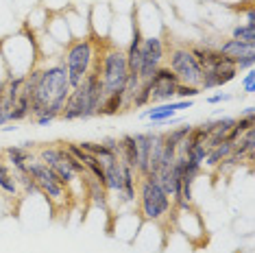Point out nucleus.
I'll return each instance as SVG.
<instances>
[{
  "label": "nucleus",
  "mask_w": 255,
  "mask_h": 253,
  "mask_svg": "<svg viewBox=\"0 0 255 253\" xmlns=\"http://www.w3.org/2000/svg\"><path fill=\"white\" fill-rule=\"evenodd\" d=\"M70 81L63 63L42 68V79L31 99V118L37 126H48L61 116L63 103L70 96Z\"/></svg>",
  "instance_id": "nucleus-1"
},
{
  "label": "nucleus",
  "mask_w": 255,
  "mask_h": 253,
  "mask_svg": "<svg viewBox=\"0 0 255 253\" xmlns=\"http://www.w3.org/2000/svg\"><path fill=\"white\" fill-rule=\"evenodd\" d=\"M103 99H105V92H103V83L98 72L92 70L85 74V79L81 81L79 88H74L70 92V96L63 103L61 109V120L72 123V120H90L98 116V107H101Z\"/></svg>",
  "instance_id": "nucleus-2"
},
{
  "label": "nucleus",
  "mask_w": 255,
  "mask_h": 253,
  "mask_svg": "<svg viewBox=\"0 0 255 253\" xmlns=\"http://www.w3.org/2000/svg\"><path fill=\"white\" fill-rule=\"evenodd\" d=\"M137 205H140L142 218L150 223H166L170 218L172 208H175L168 192L159 186L157 177L150 175V172L146 177H140V183H137Z\"/></svg>",
  "instance_id": "nucleus-3"
},
{
  "label": "nucleus",
  "mask_w": 255,
  "mask_h": 253,
  "mask_svg": "<svg viewBox=\"0 0 255 253\" xmlns=\"http://www.w3.org/2000/svg\"><path fill=\"white\" fill-rule=\"evenodd\" d=\"M94 70L98 72V77H101L105 96L114 94V92H123L127 74H129L125 50L114 48V46L103 50L101 57H96V61H94Z\"/></svg>",
  "instance_id": "nucleus-4"
},
{
  "label": "nucleus",
  "mask_w": 255,
  "mask_h": 253,
  "mask_svg": "<svg viewBox=\"0 0 255 253\" xmlns=\"http://www.w3.org/2000/svg\"><path fill=\"white\" fill-rule=\"evenodd\" d=\"M94 61H96V46H94V39L92 37H81V39H74V42L68 44L61 63L66 66L68 81H70L72 90L81 85L85 74L94 68Z\"/></svg>",
  "instance_id": "nucleus-5"
},
{
  "label": "nucleus",
  "mask_w": 255,
  "mask_h": 253,
  "mask_svg": "<svg viewBox=\"0 0 255 253\" xmlns=\"http://www.w3.org/2000/svg\"><path fill=\"white\" fill-rule=\"evenodd\" d=\"M26 172L35 179L37 188H39V194H44V197L48 199V203H57V205L66 203L68 190L63 188V183L59 181V177L55 175L53 168H48L44 162H39V159L35 157L26 164Z\"/></svg>",
  "instance_id": "nucleus-6"
},
{
  "label": "nucleus",
  "mask_w": 255,
  "mask_h": 253,
  "mask_svg": "<svg viewBox=\"0 0 255 253\" xmlns=\"http://www.w3.org/2000/svg\"><path fill=\"white\" fill-rule=\"evenodd\" d=\"M166 66L177 74L179 83H185V85H199V83H201L203 68L199 66V61H196L194 57H192L190 48H185V46H177V48H170Z\"/></svg>",
  "instance_id": "nucleus-7"
},
{
  "label": "nucleus",
  "mask_w": 255,
  "mask_h": 253,
  "mask_svg": "<svg viewBox=\"0 0 255 253\" xmlns=\"http://www.w3.org/2000/svg\"><path fill=\"white\" fill-rule=\"evenodd\" d=\"M164 59H166V46L161 42V37H144L140 50V70H137L142 81H148L155 74V70L164 66Z\"/></svg>",
  "instance_id": "nucleus-8"
},
{
  "label": "nucleus",
  "mask_w": 255,
  "mask_h": 253,
  "mask_svg": "<svg viewBox=\"0 0 255 253\" xmlns=\"http://www.w3.org/2000/svg\"><path fill=\"white\" fill-rule=\"evenodd\" d=\"M236 77H238L236 63L229 61V63H223V66H218V68H212V70H203L199 88H201V92L216 90V88H223V85L231 83Z\"/></svg>",
  "instance_id": "nucleus-9"
},
{
  "label": "nucleus",
  "mask_w": 255,
  "mask_h": 253,
  "mask_svg": "<svg viewBox=\"0 0 255 253\" xmlns=\"http://www.w3.org/2000/svg\"><path fill=\"white\" fill-rule=\"evenodd\" d=\"M192 107V101H170V103H161V105H148V109H144L140 114L142 118H148L153 125H159L161 120L175 118V114L179 109H190Z\"/></svg>",
  "instance_id": "nucleus-10"
},
{
  "label": "nucleus",
  "mask_w": 255,
  "mask_h": 253,
  "mask_svg": "<svg viewBox=\"0 0 255 253\" xmlns=\"http://www.w3.org/2000/svg\"><path fill=\"white\" fill-rule=\"evenodd\" d=\"M137 144V177H146L148 175V155L150 146H153V131H144V133H133Z\"/></svg>",
  "instance_id": "nucleus-11"
},
{
  "label": "nucleus",
  "mask_w": 255,
  "mask_h": 253,
  "mask_svg": "<svg viewBox=\"0 0 255 253\" xmlns=\"http://www.w3.org/2000/svg\"><path fill=\"white\" fill-rule=\"evenodd\" d=\"M216 50H218V53H223L225 57H229V59L236 61L238 57H245V55H249V53H255V44L240 42V39L229 37V39H225L223 44H218Z\"/></svg>",
  "instance_id": "nucleus-12"
},
{
  "label": "nucleus",
  "mask_w": 255,
  "mask_h": 253,
  "mask_svg": "<svg viewBox=\"0 0 255 253\" xmlns=\"http://www.w3.org/2000/svg\"><path fill=\"white\" fill-rule=\"evenodd\" d=\"M4 155V162H7L13 170H26V164L31 162V159H35V155L31 151H26V148H22L20 144L18 146H7L2 151Z\"/></svg>",
  "instance_id": "nucleus-13"
},
{
  "label": "nucleus",
  "mask_w": 255,
  "mask_h": 253,
  "mask_svg": "<svg viewBox=\"0 0 255 253\" xmlns=\"http://www.w3.org/2000/svg\"><path fill=\"white\" fill-rule=\"evenodd\" d=\"M129 109L127 105V99L123 92H114V94H109L103 99L101 107H98V116H116V114H123Z\"/></svg>",
  "instance_id": "nucleus-14"
},
{
  "label": "nucleus",
  "mask_w": 255,
  "mask_h": 253,
  "mask_svg": "<svg viewBox=\"0 0 255 253\" xmlns=\"http://www.w3.org/2000/svg\"><path fill=\"white\" fill-rule=\"evenodd\" d=\"M118 140H120V151H118L120 162L135 170L137 168V144H135V137H133L131 133H127L123 137H118Z\"/></svg>",
  "instance_id": "nucleus-15"
},
{
  "label": "nucleus",
  "mask_w": 255,
  "mask_h": 253,
  "mask_svg": "<svg viewBox=\"0 0 255 253\" xmlns=\"http://www.w3.org/2000/svg\"><path fill=\"white\" fill-rule=\"evenodd\" d=\"M231 151H234V144H231V142H223V144H218V146L207 148V155H205L203 166H207V168H216L220 162H225V159L229 157Z\"/></svg>",
  "instance_id": "nucleus-16"
},
{
  "label": "nucleus",
  "mask_w": 255,
  "mask_h": 253,
  "mask_svg": "<svg viewBox=\"0 0 255 253\" xmlns=\"http://www.w3.org/2000/svg\"><path fill=\"white\" fill-rule=\"evenodd\" d=\"M253 148H255V129H249V131H245V133H242L234 142V151H231V153L245 162V155H249Z\"/></svg>",
  "instance_id": "nucleus-17"
},
{
  "label": "nucleus",
  "mask_w": 255,
  "mask_h": 253,
  "mask_svg": "<svg viewBox=\"0 0 255 253\" xmlns=\"http://www.w3.org/2000/svg\"><path fill=\"white\" fill-rule=\"evenodd\" d=\"M28 118H31V101H28L24 94H20L13 109L9 112V123L15 125V123H22V120H28Z\"/></svg>",
  "instance_id": "nucleus-18"
},
{
  "label": "nucleus",
  "mask_w": 255,
  "mask_h": 253,
  "mask_svg": "<svg viewBox=\"0 0 255 253\" xmlns=\"http://www.w3.org/2000/svg\"><path fill=\"white\" fill-rule=\"evenodd\" d=\"M79 146L83 148L85 153H90V155H94V157H98L101 162H107V159L116 157V153L109 151V148L103 144V142H79Z\"/></svg>",
  "instance_id": "nucleus-19"
},
{
  "label": "nucleus",
  "mask_w": 255,
  "mask_h": 253,
  "mask_svg": "<svg viewBox=\"0 0 255 253\" xmlns=\"http://www.w3.org/2000/svg\"><path fill=\"white\" fill-rule=\"evenodd\" d=\"M11 172H13V179H15V183H18V188H20L24 194L39 192V188H37L35 179H33V177L28 175L26 170H11Z\"/></svg>",
  "instance_id": "nucleus-20"
},
{
  "label": "nucleus",
  "mask_w": 255,
  "mask_h": 253,
  "mask_svg": "<svg viewBox=\"0 0 255 253\" xmlns=\"http://www.w3.org/2000/svg\"><path fill=\"white\" fill-rule=\"evenodd\" d=\"M148 105H150V88H148L146 81H142L140 90L135 92V96H133L131 103H129V109H144Z\"/></svg>",
  "instance_id": "nucleus-21"
},
{
  "label": "nucleus",
  "mask_w": 255,
  "mask_h": 253,
  "mask_svg": "<svg viewBox=\"0 0 255 253\" xmlns=\"http://www.w3.org/2000/svg\"><path fill=\"white\" fill-rule=\"evenodd\" d=\"M231 37L234 39H240V42H249V44H255V26L253 24H236L231 28Z\"/></svg>",
  "instance_id": "nucleus-22"
},
{
  "label": "nucleus",
  "mask_w": 255,
  "mask_h": 253,
  "mask_svg": "<svg viewBox=\"0 0 255 253\" xmlns=\"http://www.w3.org/2000/svg\"><path fill=\"white\" fill-rule=\"evenodd\" d=\"M140 85H142L140 74H135V72L127 74V81H125V88H123V94H125V99H127V105H129L131 99L135 96V92L140 90Z\"/></svg>",
  "instance_id": "nucleus-23"
},
{
  "label": "nucleus",
  "mask_w": 255,
  "mask_h": 253,
  "mask_svg": "<svg viewBox=\"0 0 255 253\" xmlns=\"http://www.w3.org/2000/svg\"><path fill=\"white\" fill-rule=\"evenodd\" d=\"M190 131H192V125H181V126H175V129H170V131H164V133H166V137L170 142H175L177 146H181L183 142L188 140Z\"/></svg>",
  "instance_id": "nucleus-24"
},
{
  "label": "nucleus",
  "mask_w": 255,
  "mask_h": 253,
  "mask_svg": "<svg viewBox=\"0 0 255 253\" xmlns=\"http://www.w3.org/2000/svg\"><path fill=\"white\" fill-rule=\"evenodd\" d=\"M201 94V88L199 85H185V83H179L177 85V94H175V99L177 101H194L196 96Z\"/></svg>",
  "instance_id": "nucleus-25"
},
{
  "label": "nucleus",
  "mask_w": 255,
  "mask_h": 253,
  "mask_svg": "<svg viewBox=\"0 0 255 253\" xmlns=\"http://www.w3.org/2000/svg\"><path fill=\"white\" fill-rule=\"evenodd\" d=\"M0 190H2L4 194H11V197H15V194L20 192L18 183H15V179H13V172H9V175L0 177Z\"/></svg>",
  "instance_id": "nucleus-26"
},
{
  "label": "nucleus",
  "mask_w": 255,
  "mask_h": 253,
  "mask_svg": "<svg viewBox=\"0 0 255 253\" xmlns=\"http://www.w3.org/2000/svg\"><path fill=\"white\" fill-rule=\"evenodd\" d=\"M236 63V70H251V68L255 66V53H249L245 57H238V59L234 61Z\"/></svg>",
  "instance_id": "nucleus-27"
},
{
  "label": "nucleus",
  "mask_w": 255,
  "mask_h": 253,
  "mask_svg": "<svg viewBox=\"0 0 255 253\" xmlns=\"http://www.w3.org/2000/svg\"><path fill=\"white\" fill-rule=\"evenodd\" d=\"M255 72H253V68H251V70H247L245 72V77H242V88H245V92H247V94H253V92H255Z\"/></svg>",
  "instance_id": "nucleus-28"
},
{
  "label": "nucleus",
  "mask_w": 255,
  "mask_h": 253,
  "mask_svg": "<svg viewBox=\"0 0 255 253\" xmlns=\"http://www.w3.org/2000/svg\"><path fill=\"white\" fill-rule=\"evenodd\" d=\"M231 99H234V96H231L229 92H218V94H214V96H207V103H210V105H218V103H227Z\"/></svg>",
  "instance_id": "nucleus-29"
},
{
  "label": "nucleus",
  "mask_w": 255,
  "mask_h": 253,
  "mask_svg": "<svg viewBox=\"0 0 255 253\" xmlns=\"http://www.w3.org/2000/svg\"><path fill=\"white\" fill-rule=\"evenodd\" d=\"M245 15H247V22H245V24H253V26H255V9H253V4H251V7H247Z\"/></svg>",
  "instance_id": "nucleus-30"
},
{
  "label": "nucleus",
  "mask_w": 255,
  "mask_h": 253,
  "mask_svg": "<svg viewBox=\"0 0 255 253\" xmlns=\"http://www.w3.org/2000/svg\"><path fill=\"white\" fill-rule=\"evenodd\" d=\"M240 118H255V107L253 105L245 107V112H240Z\"/></svg>",
  "instance_id": "nucleus-31"
},
{
  "label": "nucleus",
  "mask_w": 255,
  "mask_h": 253,
  "mask_svg": "<svg viewBox=\"0 0 255 253\" xmlns=\"http://www.w3.org/2000/svg\"><path fill=\"white\" fill-rule=\"evenodd\" d=\"M20 146H22V148H26V151H33V148H35V142H22Z\"/></svg>",
  "instance_id": "nucleus-32"
},
{
  "label": "nucleus",
  "mask_w": 255,
  "mask_h": 253,
  "mask_svg": "<svg viewBox=\"0 0 255 253\" xmlns=\"http://www.w3.org/2000/svg\"><path fill=\"white\" fill-rule=\"evenodd\" d=\"M4 85H7V79H0V101H2V92H4Z\"/></svg>",
  "instance_id": "nucleus-33"
},
{
  "label": "nucleus",
  "mask_w": 255,
  "mask_h": 253,
  "mask_svg": "<svg viewBox=\"0 0 255 253\" xmlns=\"http://www.w3.org/2000/svg\"><path fill=\"white\" fill-rule=\"evenodd\" d=\"M15 129H18V126H13V123H11L9 126H2V131H4V133H11V131H15Z\"/></svg>",
  "instance_id": "nucleus-34"
}]
</instances>
